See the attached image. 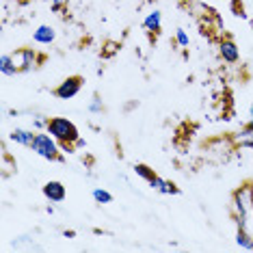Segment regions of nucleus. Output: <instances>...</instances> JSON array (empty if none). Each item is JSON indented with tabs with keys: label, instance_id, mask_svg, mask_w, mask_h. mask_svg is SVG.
Wrapping results in <instances>:
<instances>
[{
	"label": "nucleus",
	"instance_id": "15",
	"mask_svg": "<svg viewBox=\"0 0 253 253\" xmlns=\"http://www.w3.org/2000/svg\"><path fill=\"white\" fill-rule=\"evenodd\" d=\"M93 199L97 204H113V195L104 188H93Z\"/></svg>",
	"mask_w": 253,
	"mask_h": 253
},
{
	"label": "nucleus",
	"instance_id": "16",
	"mask_svg": "<svg viewBox=\"0 0 253 253\" xmlns=\"http://www.w3.org/2000/svg\"><path fill=\"white\" fill-rule=\"evenodd\" d=\"M175 43L180 45V48H188V43H191L188 33L184 31V28H177V31H175Z\"/></svg>",
	"mask_w": 253,
	"mask_h": 253
},
{
	"label": "nucleus",
	"instance_id": "20",
	"mask_svg": "<svg viewBox=\"0 0 253 253\" xmlns=\"http://www.w3.org/2000/svg\"><path fill=\"white\" fill-rule=\"evenodd\" d=\"M63 236H65V238H76V232H74V229H65Z\"/></svg>",
	"mask_w": 253,
	"mask_h": 253
},
{
	"label": "nucleus",
	"instance_id": "17",
	"mask_svg": "<svg viewBox=\"0 0 253 253\" xmlns=\"http://www.w3.org/2000/svg\"><path fill=\"white\" fill-rule=\"evenodd\" d=\"M89 111H91V113H102V111H104V104H102L100 95H93V97H91V102H89Z\"/></svg>",
	"mask_w": 253,
	"mask_h": 253
},
{
	"label": "nucleus",
	"instance_id": "14",
	"mask_svg": "<svg viewBox=\"0 0 253 253\" xmlns=\"http://www.w3.org/2000/svg\"><path fill=\"white\" fill-rule=\"evenodd\" d=\"M119 52V43L117 42H106L104 45H102V59H113L115 54Z\"/></svg>",
	"mask_w": 253,
	"mask_h": 253
},
{
	"label": "nucleus",
	"instance_id": "3",
	"mask_svg": "<svg viewBox=\"0 0 253 253\" xmlns=\"http://www.w3.org/2000/svg\"><path fill=\"white\" fill-rule=\"evenodd\" d=\"M13 61H15V65H18V70L20 72H31V70H35V67L42 63L43 59L35 52V48H20V50H15L13 54Z\"/></svg>",
	"mask_w": 253,
	"mask_h": 253
},
{
	"label": "nucleus",
	"instance_id": "5",
	"mask_svg": "<svg viewBox=\"0 0 253 253\" xmlns=\"http://www.w3.org/2000/svg\"><path fill=\"white\" fill-rule=\"evenodd\" d=\"M42 193H43V197L48 201H52V204H61V201H65V197H67L65 186H63V182H59V180L45 182L43 188H42Z\"/></svg>",
	"mask_w": 253,
	"mask_h": 253
},
{
	"label": "nucleus",
	"instance_id": "8",
	"mask_svg": "<svg viewBox=\"0 0 253 253\" xmlns=\"http://www.w3.org/2000/svg\"><path fill=\"white\" fill-rule=\"evenodd\" d=\"M147 184L154 188V191H158L163 195H177V193H180V188H177L173 182H167V180H163V177H158V175H154Z\"/></svg>",
	"mask_w": 253,
	"mask_h": 253
},
{
	"label": "nucleus",
	"instance_id": "10",
	"mask_svg": "<svg viewBox=\"0 0 253 253\" xmlns=\"http://www.w3.org/2000/svg\"><path fill=\"white\" fill-rule=\"evenodd\" d=\"M160 26H163V13H160L158 9H154L152 13L145 15V20H143V28L149 33H160Z\"/></svg>",
	"mask_w": 253,
	"mask_h": 253
},
{
	"label": "nucleus",
	"instance_id": "7",
	"mask_svg": "<svg viewBox=\"0 0 253 253\" xmlns=\"http://www.w3.org/2000/svg\"><path fill=\"white\" fill-rule=\"evenodd\" d=\"M33 39H35V43L50 45L56 39V31L50 24H42V26L35 28V33H33Z\"/></svg>",
	"mask_w": 253,
	"mask_h": 253
},
{
	"label": "nucleus",
	"instance_id": "1",
	"mask_svg": "<svg viewBox=\"0 0 253 253\" xmlns=\"http://www.w3.org/2000/svg\"><path fill=\"white\" fill-rule=\"evenodd\" d=\"M45 130H48L59 143L76 145V141L80 139V132L76 128V124L70 122L67 117H50V124H48V128Z\"/></svg>",
	"mask_w": 253,
	"mask_h": 253
},
{
	"label": "nucleus",
	"instance_id": "23",
	"mask_svg": "<svg viewBox=\"0 0 253 253\" xmlns=\"http://www.w3.org/2000/svg\"><path fill=\"white\" fill-rule=\"evenodd\" d=\"M249 126H251V128H253V117H251V122H249Z\"/></svg>",
	"mask_w": 253,
	"mask_h": 253
},
{
	"label": "nucleus",
	"instance_id": "22",
	"mask_svg": "<svg viewBox=\"0 0 253 253\" xmlns=\"http://www.w3.org/2000/svg\"><path fill=\"white\" fill-rule=\"evenodd\" d=\"M249 115H251V117H253V104H251V108H249Z\"/></svg>",
	"mask_w": 253,
	"mask_h": 253
},
{
	"label": "nucleus",
	"instance_id": "19",
	"mask_svg": "<svg viewBox=\"0 0 253 253\" xmlns=\"http://www.w3.org/2000/svg\"><path fill=\"white\" fill-rule=\"evenodd\" d=\"M50 7H52V11H63V7H65V0H50Z\"/></svg>",
	"mask_w": 253,
	"mask_h": 253
},
{
	"label": "nucleus",
	"instance_id": "18",
	"mask_svg": "<svg viewBox=\"0 0 253 253\" xmlns=\"http://www.w3.org/2000/svg\"><path fill=\"white\" fill-rule=\"evenodd\" d=\"M48 124H50V117H35V128L37 130H45V128H48Z\"/></svg>",
	"mask_w": 253,
	"mask_h": 253
},
{
	"label": "nucleus",
	"instance_id": "2",
	"mask_svg": "<svg viewBox=\"0 0 253 253\" xmlns=\"http://www.w3.org/2000/svg\"><path fill=\"white\" fill-rule=\"evenodd\" d=\"M31 149L37 154V156H42L45 160H63V156H61V143L56 141L48 130H45V132H37Z\"/></svg>",
	"mask_w": 253,
	"mask_h": 253
},
{
	"label": "nucleus",
	"instance_id": "9",
	"mask_svg": "<svg viewBox=\"0 0 253 253\" xmlns=\"http://www.w3.org/2000/svg\"><path fill=\"white\" fill-rule=\"evenodd\" d=\"M35 134L37 132L33 130H24V128H15L13 132L9 134V139L13 143H18V145H24V147H31L33 141H35Z\"/></svg>",
	"mask_w": 253,
	"mask_h": 253
},
{
	"label": "nucleus",
	"instance_id": "13",
	"mask_svg": "<svg viewBox=\"0 0 253 253\" xmlns=\"http://www.w3.org/2000/svg\"><path fill=\"white\" fill-rule=\"evenodd\" d=\"M134 173L139 175L141 180H145V182H149L154 175H156L152 167H147V165H143V163H136V165H134Z\"/></svg>",
	"mask_w": 253,
	"mask_h": 253
},
{
	"label": "nucleus",
	"instance_id": "4",
	"mask_svg": "<svg viewBox=\"0 0 253 253\" xmlns=\"http://www.w3.org/2000/svg\"><path fill=\"white\" fill-rule=\"evenodd\" d=\"M80 89H83V78L67 76L63 83H59V87L54 89V95L59 97V100H72V97H76L80 93Z\"/></svg>",
	"mask_w": 253,
	"mask_h": 253
},
{
	"label": "nucleus",
	"instance_id": "11",
	"mask_svg": "<svg viewBox=\"0 0 253 253\" xmlns=\"http://www.w3.org/2000/svg\"><path fill=\"white\" fill-rule=\"evenodd\" d=\"M0 72H2V76H15V74H20L18 65H15V61L11 54L0 56Z\"/></svg>",
	"mask_w": 253,
	"mask_h": 253
},
{
	"label": "nucleus",
	"instance_id": "6",
	"mask_svg": "<svg viewBox=\"0 0 253 253\" xmlns=\"http://www.w3.org/2000/svg\"><path fill=\"white\" fill-rule=\"evenodd\" d=\"M218 54H221V59L225 63H229V65H234V63L240 61V50L232 37L221 39V43H218Z\"/></svg>",
	"mask_w": 253,
	"mask_h": 253
},
{
	"label": "nucleus",
	"instance_id": "21",
	"mask_svg": "<svg viewBox=\"0 0 253 253\" xmlns=\"http://www.w3.org/2000/svg\"><path fill=\"white\" fill-rule=\"evenodd\" d=\"M84 145H87V143H84L83 139H78V141H76V147H84Z\"/></svg>",
	"mask_w": 253,
	"mask_h": 253
},
{
	"label": "nucleus",
	"instance_id": "12",
	"mask_svg": "<svg viewBox=\"0 0 253 253\" xmlns=\"http://www.w3.org/2000/svg\"><path fill=\"white\" fill-rule=\"evenodd\" d=\"M236 245H238L240 249L253 251V238L247 234V229H238V234H236Z\"/></svg>",
	"mask_w": 253,
	"mask_h": 253
}]
</instances>
